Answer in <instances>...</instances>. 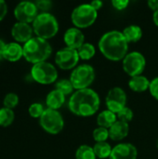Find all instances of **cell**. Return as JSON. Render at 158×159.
Returning a JSON list of instances; mask_svg holds the SVG:
<instances>
[{
  "label": "cell",
  "instance_id": "13",
  "mask_svg": "<svg viewBox=\"0 0 158 159\" xmlns=\"http://www.w3.org/2000/svg\"><path fill=\"white\" fill-rule=\"evenodd\" d=\"M138 150L135 145L129 143H121L113 147L109 159H137Z\"/></svg>",
  "mask_w": 158,
  "mask_h": 159
},
{
  "label": "cell",
  "instance_id": "17",
  "mask_svg": "<svg viewBox=\"0 0 158 159\" xmlns=\"http://www.w3.org/2000/svg\"><path fill=\"white\" fill-rule=\"evenodd\" d=\"M129 133V123L117 120L109 129V138L115 142H120L128 137Z\"/></svg>",
  "mask_w": 158,
  "mask_h": 159
},
{
  "label": "cell",
  "instance_id": "11",
  "mask_svg": "<svg viewBox=\"0 0 158 159\" xmlns=\"http://www.w3.org/2000/svg\"><path fill=\"white\" fill-rule=\"evenodd\" d=\"M127 101L126 91L120 87H115L108 91L105 99L107 110L117 114L127 106Z\"/></svg>",
  "mask_w": 158,
  "mask_h": 159
},
{
  "label": "cell",
  "instance_id": "5",
  "mask_svg": "<svg viewBox=\"0 0 158 159\" xmlns=\"http://www.w3.org/2000/svg\"><path fill=\"white\" fill-rule=\"evenodd\" d=\"M96 73L94 68L90 64L77 65L70 75V81L72 82L74 89H89L91 84L94 82Z\"/></svg>",
  "mask_w": 158,
  "mask_h": 159
},
{
  "label": "cell",
  "instance_id": "34",
  "mask_svg": "<svg viewBox=\"0 0 158 159\" xmlns=\"http://www.w3.org/2000/svg\"><path fill=\"white\" fill-rule=\"evenodd\" d=\"M7 5L4 0H0V21L7 16Z\"/></svg>",
  "mask_w": 158,
  "mask_h": 159
},
{
  "label": "cell",
  "instance_id": "30",
  "mask_svg": "<svg viewBox=\"0 0 158 159\" xmlns=\"http://www.w3.org/2000/svg\"><path fill=\"white\" fill-rule=\"evenodd\" d=\"M116 116H117V120L129 123V122H130L133 119L134 114H133V111L129 107L126 106L119 113L116 114Z\"/></svg>",
  "mask_w": 158,
  "mask_h": 159
},
{
  "label": "cell",
  "instance_id": "16",
  "mask_svg": "<svg viewBox=\"0 0 158 159\" xmlns=\"http://www.w3.org/2000/svg\"><path fill=\"white\" fill-rule=\"evenodd\" d=\"M23 57V47L17 42H10L6 44L3 59L10 62H16Z\"/></svg>",
  "mask_w": 158,
  "mask_h": 159
},
{
  "label": "cell",
  "instance_id": "15",
  "mask_svg": "<svg viewBox=\"0 0 158 159\" xmlns=\"http://www.w3.org/2000/svg\"><path fill=\"white\" fill-rule=\"evenodd\" d=\"M63 40L67 48L77 50L85 43V34L80 29L71 27L65 31Z\"/></svg>",
  "mask_w": 158,
  "mask_h": 159
},
{
  "label": "cell",
  "instance_id": "18",
  "mask_svg": "<svg viewBox=\"0 0 158 159\" xmlns=\"http://www.w3.org/2000/svg\"><path fill=\"white\" fill-rule=\"evenodd\" d=\"M65 102V95L57 89L51 90L46 98V104L47 108L53 110H59Z\"/></svg>",
  "mask_w": 158,
  "mask_h": 159
},
{
  "label": "cell",
  "instance_id": "21",
  "mask_svg": "<svg viewBox=\"0 0 158 159\" xmlns=\"http://www.w3.org/2000/svg\"><path fill=\"white\" fill-rule=\"evenodd\" d=\"M117 121L116 114L109 111L104 110L101 112L97 116V124L99 127H102L105 129H110L115 122Z\"/></svg>",
  "mask_w": 158,
  "mask_h": 159
},
{
  "label": "cell",
  "instance_id": "33",
  "mask_svg": "<svg viewBox=\"0 0 158 159\" xmlns=\"http://www.w3.org/2000/svg\"><path fill=\"white\" fill-rule=\"evenodd\" d=\"M112 5L117 10H124L129 7V0H113Z\"/></svg>",
  "mask_w": 158,
  "mask_h": 159
},
{
  "label": "cell",
  "instance_id": "7",
  "mask_svg": "<svg viewBox=\"0 0 158 159\" xmlns=\"http://www.w3.org/2000/svg\"><path fill=\"white\" fill-rule=\"evenodd\" d=\"M31 75L38 84L49 85L57 81L58 71L52 63L43 61L33 65L31 69Z\"/></svg>",
  "mask_w": 158,
  "mask_h": 159
},
{
  "label": "cell",
  "instance_id": "25",
  "mask_svg": "<svg viewBox=\"0 0 158 159\" xmlns=\"http://www.w3.org/2000/svg\"><path fill=\"white\" fill-rule=\"evenodd\" d=\"M15 119V114L13 110L3 107L0 108V126L7 128L10 126Z\"/></svg>",
  "mask_w": 158,
  "mask_h": 159
},
{
  "label": "cell",
  "instance_id": "39",
  "mask_svg": "<svg viewBox=\"0 0 158 159\" xmlns=\"http://www.w3.org/2000/svg\"><path fill=\"white\" fill-rule=\"evenodd\" d=\"M156 146H157V148H158V139H157V141H156Z\"/></svg>",
  "mask_w": 158,
  "mask_h": 159
},
{
  "label": "cell",
  "instance_id": "36",
  "mask_svg": "<svg viewBox=\"0 0 158 159\" xmlns=\"http://www.w3.org/2000/svg\"><path fill=\"white\" fill-rule=\"evenodd\" d=\"M90 5L92 6L93 8H95V9L98 11L99 9H101V8L102 7L103 3H102V1H101V0H94V1H92V2L90 3Z\"/></svg>",
  "mask_w": 158,
  "mask_h": 159
},
{
  "label": "cell",
  "instance_id": "29",
  "mask_svg": "<svg viewBox=\"0 0 158 159\" xmlns=\"http://www.w3.org/2000/svg\"><path fill=\"white\" fill-rule=\"evenodd\" d=\"M45 108L44 106L39 103V102H34L32 103L29 108H28V113L29 115L34 117V118H40L41 116L43 115V113L45 112Z\"/></svg>",
  "mask_w": 158,
  "mask_h": 159
},
{
  "label": "cell",
  "instance_id": "24",
  "mask_svg": "<svg viewBox=\"0 0 158 159\" xmlns=\"http://www.w3.org/2000/svg\"><path fill=\"white\" fill-rule=\"evenodd\" d=\"M97 157L95 155L93 147L83 144L80 145L75 152V159H96Z\"/></svg>",
  "mask_w": 158,
  "mask_h": 159
},
{
  "label": "cell",
  "instance_id": "12",
  "mask_svg": "<svg viewBox=\"0 0 158 159\" xmlns=\"http://www.w3.org/2000/svg\"><path fill=\"white\" fill-rule=\"evenodd\" d=\"M38 14L35 4L30 1L20 2L14 8V16L19 22L33 23Z\"/></svg>",
  "mask_w": 158,
  "mask_h": 159
},
{
  "label": "cell",
  "instance_id": "10",
  "mask_svg": "<svg viewBox=\"0 0 158 159\" xmlns=\"http://www.w3.org/2000/svg\"><path fill=\"white\" fill-rule=\"evenodd\" d=\"M79 60L77 50L67 47L58 50L55 55V62L61 70H74L77 66Z\"/></svg>",
  "mask_w": 158,
  "mask_h": 159
},
{
  "label": "cell",
  "instance_id": "4",
  "mask_svg": "<svg viewBox=\"0 0 158 159\" xmlns=\"http://www.w3.org/2000/svg\"><path fill=\"white\" fill-rule=\"evenodd\" d=\"M32 26L35 35L45 40L54 37L59 32V22L55 16L49 12L39 13Z\"/></svg>",
  "mask_w": 158,
  "mask_h": 159
},
{
  "label": "cell",
  "instance_id": "23",
  "mask_svg": "<svg viewBox=\"0 0 158 159\" xmlns=\"http://www.w3.org/2000/svg\"><path fill=\"white\" fill-rule=\"evenodd\" d=\"M78 55L80 60L88 61L92 59L96 54V48L93 44L91 43H84L78 49H77Z\"/></svg>",
  "mask_w": 158,
  "mask_h": 159
},
{
  "label": "cell",
  "instance_id": "20",
  "mask_svg": "<svg viewBox=\"0 0 158 159\" xmlns=\"http://www.w3.org/2000/svg\"><path fill=\"white\" fill-rule=\"evenodd\" d=\"M123 35L129 43H136L139 42L142 37V30L139 25L131 24L127 26L123 32Z\"/></svg>",
  "mask_w": 158,
  "mask_h": 159
},
{
  "label": "cell",
  "instance_id": "27",
  "mask_svg": "<svg viewBox=\"0 0 158 159\" xmlns=\"http://www.w3.org/2000/svg\"><path fill=\"white\" fill-rule=\"evenodd\" d=\"M92 136L96 143L106 142L109 139V129L102 127H98L93 130Z\"/></svg>",
  "mask_w": 158,
  "mask_h": 159
},
{
  "label": "cell",
  "instance_id": "8",
  "mask_svg": "<svg viewBox=\"0 0 158 159\" xmlns=\"http://www.w3.org/2000/svg\"><path fill=\"white\" fill-rule=\"evenodd\" d=\"M39 124L46 132L56 135L62 130L64 127V120L58 110L47 108L39 118Z\"/></svg>",
  "mask_w": 158,
  "mask_h": 159
},
{
  "label": "cell",
  "instance_id": "28",
  "mask_svg": "<svg viewBox=\"0 0 158 159\" xmlns=\"http://www.w3.org/2000/svg\"><path fill=\"white\" fill-rule=\"evenodd\" d=\"M18 103H19V96L13 92L7 93L5 96L4 101H3L4 107L11 109V110H13V108H15L18 105Z\"/></svg>",
  "mask_w": 158,
  "mask_h": 159
},
{
  "label": "cell",
  "instance_id": "14",
  "mask_svg": "<svg viewBox=\"0 0 158 159\" xmlns=\"http://www.w3.org/2000/svg\"><path fill=\"white\" fill-rule=\"evenodd\" d=\"M33 26L29 23L16 22L11 28V35L17 43H26L33 38Z\"/></svg>",
  "mask_w": 158,
  "mask_h": 159
},
{
  "label": "cell",
  "instance_id": "6",
  "mask_svg": "<svg viewBox=\"0 0 158 159\" xmlns=\"http://www.w3.org/2000/svg\"><path fill=\"white\" fill-rule=\"evenodd\" d=\"M98 18V11L90 4L77 6L71 14V20L74 27L84 29L91 26Z\"/></svg>",
  "mask_w": 158,
  "mask_h": 159
},
{
  "label": "cell",
  "instance_id": "9",
  "mask_svg": "<svg viewBox=\"0 0 158 159\" xmlns=\"http://www.w3.org/2000/svg\"><path fill=\"white\" fill-rule=\"evenodd\" d=\"M122 66L127 75L130 77L141 75L145 67L146 60L145 57L139 51H132L127 54L122 61Z\"/></svg>",
  "mask_w": 158,
  "mask_h": 159
},
{
  "label": "cell",
  "instance_id": "1",
  "mask_svg": "<svg viewBox=\"0 0 158 159\" xmlns=\"http://www.w3.org/2000/svg\"><path fill=\"white\" fill-rule=\"evenodd\" d=\"M100 104L99 94L89 88L75 90L69 99L68 108L72 114L77 116L88 117L98 112Z\"/></svg>",
  "mask_w": 158,
  "mask_h": 159
},
{
  "label": "cell",
  "instance_id": "2",
  "mask_svg": "<svg viewBox=\"0 0 158 159\" xmlns=\"http://www.w3.org/2000/svg\"><path fill=\"white\" fill-rule=\"evenodd\" d=\"M98 46L101 53L112 61H123L129 52V42L122 32L117 30H112L102 34Z\"/></svg>",
  "mask_w": 158,
  "mask_h": 159
},
{
  "label": "cell",
  "instance_id": "32",
  "mask_svg": "<svg viewBox=\"0 0 158 159\" xmlns=\"http://www.w3.org/2000/svg\"><path fill=\"white\" fill-rule=\"evenodd\" d=\"M149 91H150L152 97H154L156 100L158 101V76L151 80Z\"/></svg>",
  "mask_w": 158,
  "mask_h": 159
},
{
  "label": "cell",
  "instance_id": "38",
  "mask_svg": "<svg viewBox=\"0 0 158 159\" xmlns=\"http://www.w3.org/2000/svg\"><path fill=\"white\" fill-rule=\"evenodd\" d=\"M153 20H154V23L158 27V10L156 11V12H154V14H153Z\"/></svg>",
  "mask_w": 158,
  "mask_h": 159
},
{
  "label": "cell",
  "instance_id": "35",
  "mask_svg": "<svg viewBox=\"0 0 158 159\" xmlns=\"http://www.w3.org/2000/svg\"><path fill=\"white\" fill-rule=\"evenodd\" d=\"M147 5H148V7L152 9L154 12L158 10V0H149L147 2Z\"/></svg>",
  "mask_w": 158,
  "mask_h": 159
},
{
  "label": "cell",
  "instance_id": "19",
  "mask_svg": "<svg viewBox=\"0 0 158 159\" xmlns=\"http://www.w3.org/2000/svg\"><path fill=\"white\" fill-rule=\"evenodd\" d=\"M150 82L151 81L146 76L141 75H137L134 77H130L129 81V87L132 91L144 92L146 90H149Z\"/></svg>",
  "mask_w": 158,
  "mask_h": 159
},
{
  "label": "cell",
  "instance_id": "37",
  "mask_svg": "<svg viewBox=\"0 0 158 159\" xmlns=\"http://www.w3.org/2000/svg\"><path fill=\"white\" fill-rule=\"evenodd\" d=\"M5 47H6V44L4 43L3 40L0 39V61L3 59V52H4Z\"/></svg>",
  "mask_w": 158,
  "mask_h": 159
},
{
  "label": "cell",
  "instance_id": "31",
  "mask_svg": "<svg viewBox=\"0 0 158 159\" xmlns=\"http://www.w3.org/2000/svg\"><path fill=\"white\" fill-rule=\"evenodd\" d=\"M38 11L40 10L41 13H46L48 12V10L51 8L52 7V2L49 0H38L34 2Z\"/></svg>",
  "mask_w": 158,
  "mask_h": 159
},
{
  "label": "cell",
  "instance_id": "26",
  "mask_svg": "<svg viewBox=\"0 0 158 159\" xmlns=\"http://www.w3.org/2000/svg\"><path fill=\"white\" fill-rule=\"evenodd\" d=\"M55 87H56L55 89L61 91L65 96L72 95L74 92V88L72 82L70 81V79H61V80H58Z\"/></svg>",
  "mask_w": 158,
  "mask_h": 159
},
{
  "label": "cell",
  "instance_id": "22",
  "mask_svg": "<svg viewBox=\"0 0 158 159\" xmlns=\"http://www.w3.org/2000/svg\"><path fill=\"white\" fill-rule=\"evenodd\" d=\"M93 149L97 158L106 159L110 158L113 147L107 142H103V143H96L95 145L93 146Z\"/></svg>",
  "mask_w": 158,
  "mask_h": 159
},
{
  "label": "cell",
  "instance_id": "3",
  "mask_svg": "<svg viewBox=\"0 0 158 159\" xmlns=\"http://www.w3.org/2000/svg\"><path fill=\"white\" fill-rule=\"evenodd\" d=\"M52 53V48L47 40L40 37H33L23 45V57L34 64L47 61Z\"/></svg>",
  "mask_w": 158,
  "mask_h": 159
}]
</instances>
